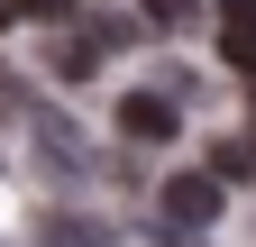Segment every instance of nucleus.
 <instances>
[{
	"mask_svg": "<svg viewBox=\"0 0 256 247\" xmlns=\"http://www.w3.org/2000/svg\"><path fill=\"white\" fill-rule=\"evenodd\" d=\"M220 202H229V192H220V174H210V165H192V174L165 183V202H156V210H165V229H210V220H220Z\"/></svg>",
	"mask_w": 256,
	"mask_h": 247,
	"instance_id": "nucleus-1",
	"label": "nucleus"
},
{
	"mask_svg": "<svg viewBox=\"0 0 256 247\" xmlns=\"http://www.w3.org/2000/svg\"><path fill=\"white\" fill-rule=\"evenodd\" d=\"M174 128H183V110L165 101V92H128L119 101V138L128 146H174Z\"/></svg>",
	"mask_w": 256,
	"mask_h": 247,
	"instance_id": "nucleus-2",
	"label": "nucleus"
},
{
	"mask_svg": "<svg viewBox=\"0 0 256 247\" xmlns=\"http://www.w3.org/2000/svg\"><path fill=\"white\" fill-rule=\"evenodd\" d=\"M220 55L238 74H256V0H220Z\"/></svg>",
	"mask_w": 256,
	"mask_h": 247,
	"instance_id": "nucleus-3",
	"label": "nucleus"
},
{
	"mask_svg": "<svg viewBox=\"0 0 256 247\" xmlns=\"http://www.w3.org/2000/svg\"><path fill=\"white\" fill-rule=\"evenodd\" d=\"M46 247H119V229L92 210H46Z\"/></svg>",
	"mask_w": 256,
	"mask_h": 247,
	"instance_id": "nucleus-4",
	"label": "nucleus"
},
{
	"mask_svg": "<svg viewBox=\"0 0 256 247\" xmlns=\"http://www.w3.org/2000/svg\"><path fill=\"white\" fill-rule=\"evenodd\" d=\"M92 64H101V37H92V28H74V37L55 46V74H64V82H82Z\"/></svg>",
	"mask_w": 256,
	"mask_h": 247,
	"instance_id": "nucleus-5",
	"label": "nucleus"
},
{
	"mask_svg": "<svg viewBox=\"0 0 256 247\" xmlns=\"http://www.w3.org/2000/svg\"><path fill=\"white\" fill-rule=\"evenodd\" d=\"M210 174H220V183H247V174H256V138H220V146H210Z\"/></svg>",
	"mask_w": 256,
	"mask_h": 247,
	"instance_id": "nucleus-6",
	"label": "nucleus"
},
{
	"mask_svg": "<svg viewBox=\"0 0 256 247\" xmlns=\"http://www.w3.org/2000/svg\"><path fill=\"white\" fill-rule=\"evenodd\" d=\"M138 10H146V28H192L202 0H138Z\"/></svg>",
	"mask_w": 256,
	"mask_h": 247,
	"instance_id": "nucleus-7",
	"label": "nucleus"
},
{
	"mask_svg": "<svg viewBox=\"0 0 256 247\" xmlns=\"http://www.w3.org/2000/svg\"><path fill=\"white\" fill-rule=\"evenodd\" d=\"M18 10H28V18H46V28H64V18H74V0H18Z\"/></svg>",
	"mask_w": 256,
	"mask_h": 247,
	"instance_id": "nucleus-8",
	"label": "nucleus"
},
{
	"mask_svg": "<svg viewBox=\"0 0 256 247\" xmlns=\"http://www.w3.org/2000/svg\"><path fill=\"white\" fill-rule=\"evenodd\" d=\"M18 110V82H10V64H0V119H10Z\"/></svg>",
	"mask_w": 256,
	"mask_h": 247,
	"instance_id": "nucleus-9",
	"label": "nucleus"
},
{
	"mask_svg": "<svg viewBox=\"0 0 256 247\" xmlns=\"http://www.w3.org/2000/svg\"><path fill=\"white\" fill-rule=\"evenodd\" d=\"M0 28H10V0H0Z\"/></svg>",
	"mask_w": 256,
	"mask_h": 247,
	"instance_id": "nucleus-10",
	"label": "nucleus"
},
{
	"mask_svg": "<svg viewBox=\"0 0 256 247\" xmlns=\"http://www.w3.org/2000/svg\"><path fill=\"white\" fill-rule=\"evenodd\" d=\"M247 138H256V110H247Z\"/></svg>",
	"mask_w": 256,
	"mask_h": 247,
	"instance_id": "nucleus-11",
	"label": "nucleus"
}]
</instances>
